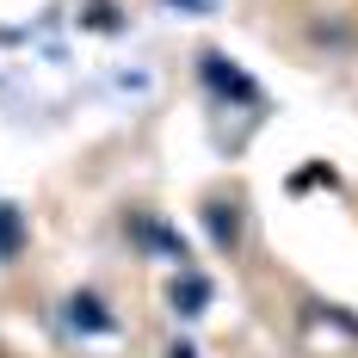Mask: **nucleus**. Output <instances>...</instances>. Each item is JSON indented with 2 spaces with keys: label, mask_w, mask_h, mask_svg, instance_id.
I'll use <instances>...</instances> for the list:
<instances>
[{
  "label": "nucleus",
  "mask_w": 358,
  "mask_h": 358,
  "mask_svg": "<svg viewBox=\"0 0 358 358\" xmlns=\"http://www.w3.org/2000/svg\"><path fill=\"white\" fill-rule=\"evenodd\" d=\"M204 80H210L216 93H235V99H248V106L259 99V87H253L241 69H229V56H216V50H204Z\"/></svg>",
  "instance_id": "f257e3e1"
},
{
  "label": "nucleus",
  "mask_w": 358,
  "mask_h": 358,
  "mask_svg": "<svg viewBox=\"0 0 358 358\" xmlns=\"http://www.w3.org/2000/svg\"><path fill=\"white\" fill-rule=\"evenodd\" d=\"M167 296H173V315H185V322H192V315H204V309H210V278H198V272L185 266Z\"/></svg>",
  "instance_id": "f03ea898"
},
{
  "label": "nucleus",
  "mask_w": 358,
  "mask_h": 358,
  "mask_svg": "<svg viewBox=\"0 0 358 358\" xmlns=\"http://www.w3.org/2000/svg\"><path fill=\"white\" fill-rule=\"evenodd\" d=\"M204 222H210V241H216V248L235 253V241H241V210H235V204H210Z\"/></svg>",
  "instance_id": "7ed1b4c3"
},
{
  "label": "nucleus",
  "mask_w": 358,
  "mask_h": 358,
  "mask_svg": "<svg viewBox=\"0 0 358 358\" xmlns=\"http://www.w3.org/2000/svg\"><path fill=\"white\" fill-rule=\"evenodd\" d=\"M69 322L80 327V334H111V315H106V303H99V296H69Z\"/></svg>",
  "instance_id": "20e7f679"
},
{
  "label": "nucleus",
  "mask_w": 358,
  "mask_h": 358,
  "mask_svg": "<svg viewBox=\"0 0 358 358\" xmlns=\"http://www.w3.org/2000/svg\"><path fill=\"white\" fill-rule=\"evenodd\" d=\"M136 235H143V241H148L155 253H167L179 272H185V259H192V253H185V241H179L173 229H161V222H136Z\"/></svg>",
  "instance_id": "39448f33"
},
{
  "label": "nucleus",
  "mask_w": 358,
  "mask_h": 358,
  "mask_svg": "<svg viewBox=\"0 0 358 358\" xmlns=\"http://www.w3.org/2000/svg\"><path fill=\"white\" fill-rule=\"evenodd\" d=\"M19 248H25V216L0 204V259H19Z\"/></svg>",
  "instance_id": "423d86ee"
},
{
  "label": "nucleus",
  "mask_w": 358,
  "mask_h": 358,
  "mask_svg": "<svg viewBox=\"0 0 358 358\" xmlns=\"http://www.w3.org/2000/svg\"><path fill=\"white\" fill-rule=\"evenodd\" d=\"M167 358H198V352H192V346H173V352H167Z\"/></svg>",
  "instance_id": "0eeeda50"
},
{
  "label": "nucleus",
  "mask_w": 358,
  "mask_h": 358,
  "mask_svg": "<svg viewBox=\"0 0 358 358\" xmlns=\"http://www.w3.org/2000/svg\"><path fill=\"white\" fill-rule=\"evenodd\" d=\"M185 6H204V0H185Z\"/></svg>",
  "instance_id": "6e6552de"
}]
</instances>
